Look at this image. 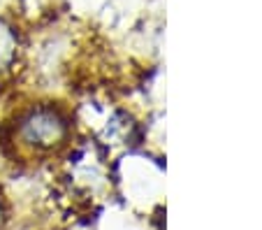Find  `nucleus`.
Instances as JSON below:
<instances>
[{"label":"nucleus","mask_w":262,"mask_h":230,"mask_svg":"<svg viewBox=\"0 0 262 230\" xmlns=\"http://www.w3.org/2000/svg\"><path fill=\"white\" fill-rule=\"evenodd\" d=\"M68 137V119L54 107H35L21 119L19 140L37 151H49Z\"/></svg>","instance_id":"nucleus-1"},{"label":"nucleus","mask_w":262,"mask_h":230,"mask_svg":"<svg viewBox=\"0 0 262 230\" xmlns=\"http://www.w3.org/2000/svg\"><path fill=\"white\" fill-rule=\"evenodd\" d=\"M3 216H5V207H3V200H0V223H3Z\"/></svg>","instance_id":"nucleus-2"}]
</instances>
